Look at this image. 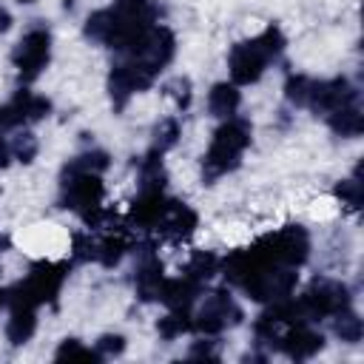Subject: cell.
<instances>
[{
  "label": "cell",
  "mask_w": 364,
  "mask_h": 364,
  "mask_svg": "<svg viewBox=\"0 0 364 364\" xmlns=\"http://www.w3.org/2000/svg\"><path fill=\"white\" fill-rule=\"evenodd\" d=\"M193 228H196V213L185 202L168 199V208H165L162 219L156 222V230L171 242H182L193 233Z\"/></svg>",
  "instance_id": "4fadbf2b"
},
{
  "label": "cell",
  "mask_w": 364,
  "mask_h": 364,
  "mask_svg": "<svg viewBox=\"0 0 364 364\" xmlns=\"http://www.w3.org/2000/svg\"><path fill=\"white\" fill-rule=\"evenodd\" d=\"M102 199H105V185H102L100 173L85 171L68 159L60 173V205L80 213L88 225H100L105 216Z\"/></svg>",
  "instance_id": "5b68a950"
},
{
  "label": "cell",
  "mask_w": 364,
  "mask_h": 364,
  "mask_svg": "<svg viewBox=\"0 0 364 364\" xmlns=\"http://www.w3.org/2000/svg\"><path fill=\"white\" fill-rule=\"evenodd\" d=\"M199 290H202V282H196V279H191V276L182 273L176 279H162L156 299L162 304H168L171 310H191V304L196 301Z\"/></svg>",
  "instance_id": "5bb4252c"
},
{
  "label": "cell",
  "mask_w": 364,
  "mask_h": 364,
  "mask_svg": "<svg viewBox=\"0 0 364 364\" xmlns=\"http://www.w3.org/2000/svg\"><path fill=\"white\" fill-rule=\"evenodd\" d=\"M154 20L156 9L151 0H114L85 20V37L122 54L156 26Z\"/></svg>",
  "instance_id": "7a4b0ae2"
},
{
  "label": "cell",
  "mask_w": 364,
  "mask_h": 364,
  "mask_svg": "<svg viewBox=\"0 0 364 364\" xmlns=\"http://www.w3.org/2000/svg\"><path fill=\"white\" fill-rule=\"evenodd\" d=\"M9 148H11V156H14V159H20L23 165H28V162L37 156V139H34V134H28V131L17 134V136H14V142H11Z\"/></svg>",
  "instance_id": "4316f807"
},
{
  "label": "cell",
  "mask_w": 364,
  "mask_h": 364,
  "mask_svg": "<svg viewBox=\"0 0 364 364\" xmlns=\"http://www.w3.org/2000/svg\"><path fill=\"white\" fill-rule=\"evenodd\" d=\"M307 91H310V77H304V74L287 77V82H284V97H287V102H293L296 108H304Z\"/></svg>",
  "instance_id": "484cf974"
},
{
  "label": "cell",
  "mask_w": 364,
  "mask_h": 364,
  "mask_svg": "<svg viewBox=\"0 0 364 364\" xmlns=\"http://www.w3.org/2000/svg\"><path fill=\"white\" fill-rule=\"evenodd\" d=\"M9 159H11V148H9V142L0 136V168H9Z\"/></svg>",
  "instance_id": "1f68e13d"
},
{
  "label": "cell",
  "mask_w": 364,
  "mask_h": 364,
  "mask_svg": "<svg viewBox=\"0 0 364 364\" xmlns=\"http://www.w3.org/2000/svg\"><path fill=\"white\" fill-rule=\"evenodd\" d=\"M122 350H125V336H119V333H105V336L97 338V353H100V358L122 355Z\"/></svg>",
  "instance_id": "f1b7e54d"
},
{
  "label": "cell",
  "mask_w": 364,
  "mask_h": 364,
  "mask_svg": "<svg viewBox=\"0 0 364 364\" xmlns=\"http://www.w3.org/2000/svg\"><path fill=\"white\" fill-rule=\"evenodd\" d=\"M213 341H202V344H193L191 347V358H216V353L210 350Z\"/></svg>",
  "instance_id": "4dcf8cb0"
},
{
  "label": "cell",
  "mask_w": 364,
  "mask_h": 364,
  "mask_svg": "<svg viewBox=\"0 0 364 364\" xmlns=\"http://www.w3.org/2000/svg\"><path fill=\"white\" fill-rule=\"evenodd\" d=\"M296 307L304 321H318L327 316H336L350 307V290L341 282L333 279H316L304 296L296 299Z\"/></svg>",
  "instance_id": "52a82bcc"
},
{
  "label": "cell",
  "mask_w": 364,
  "mask_h": 364,
  "mask_svg": "<svg viewBox=\"0 0 364 364\" xmlns=\"http://www.w3.org/2000/svg\"><path fill=\"white\" fill-rule=\"evenodd\" d=\"M68 276V264L65 262H37L31 267V273L14 284L9 290V304H31L40 307L46 301H54L63 282Z\"/></svg>",
  "instance_id": "8992f818"
},
{
  "label": "cell",
  "mask_w": 364,
  "mask_h": 364,
  "mask_svg": "<svg viewBox=\"0 0 364 364\" xmlns=\"http://www.w3.org/2000/svg\"><path fill=\"white\" fill-rule=\"evenodd\" d=\"M54 358H57V361H100V353L82 347L80 338H65V341L57 347Z\"/></svg>",
  "instance_id": "cb8c5ba5"
},
{
  "label": "cell",
  "mask_w": 364,
  "mask_h": 364,
  "mask_svg": "<svg viewBox=\"0 0 364 364\" xmlns=\"http://www.w3.org/2000/svg\"><path fill=\"white\" fill-rule=\"evenodd\" d=\"M37 330V307L31 304H11V316L6 321V338L9 344L20 347L26 344Z\"/></svg>",
  "instance_id": "2e32d148"
},
{
  "label": "cell",
  "mask_w": 364,
  "mask_h": 364,
  "mask_svg": "<svg viewBox=\"0 0 364 364\" xmlns=\"http://www.w3.org/2000/svg\"><path fill=\"white\" fill-rule=\"evenodd\" d=\"M48 60H51V34H48L46 26L28 28L11 51V63H14L23 82L37 80L43 74V68L48 65Z\"/></svg>",
  "instance_id": "ba28073f"
},
{
  "label": "cell",
  "mask_w": 364,
  "mask_h": 364,
  "mask_svg": "<svg viewBox=\"0 0 364 364\" xmlns=\"http://www.w3.org/2000/svg\"><path fill=\"white\" fill-rule=\"evenodd\" d=\"M176 139H179V122H176V119H165V122H159V128H156L154 151L165 154L168 148H173V145H176Z\"/></svg>",
  "instance_id": "83f0119b"
},
{
  "label": "cell",
  "mask_w": 364,
  "mask_h": 364,
  "mask_svg": "<svg viewBox=\"0 0 364 364\" xmlns=\"http://www.w3.org/2000/svg\"><path fill=\"white\" fill-rule=\"evenodd\" d=\"M216 267H219V259L213 253H193L191 262L185 264V276H191V279H196V282L205 284L216 273Z\"/></svg>",
  "instance_id": "603a6c76"
},
{
  "label": "cell",
  "mask_w": 364,
  "mask_h": 364,
  "mask_svg": "<svg viewBox=\"0 0 364 364\" xmlns=\"http://www.w3.org/2000/svg\"><path fill=\"white\" fill-rule=\"evenodd\" d=\"M173 51H176V37L165 26H154L136 46L122 51V60L111 65L108 74V91L114 108L122 111L134 94L151 88L159 71L173 60Z\"/></svg>",
  "instance_id": "6da1fadb"
},
{
  "label": "cell",
  "mask_w": 364,
  "mask_h": 364,
  "mask_svg": "<svg viewBox=\"0 0 364 364\" xmlns=\"http://www.w3.org/2000/svg\"><path fill=\"white\" fill-rule=\"evenodd\" d=\"M239 102H242V94H239V85H233V82H216L210 88V94H208V108L219 119L233 117Z\"/></svg>",
  "instance_id": "ac0fdd59"
},
{
  "label": "cell",
  "mask_w": 364,
  "mask_h": 364,
  "mask_svg": "<svg viewBox=\"0 0 364 364\" xmlns=\"http://www.w3.org/2000/svg\"><path fill=\"white\" fill-rule=\"evenodd\" d=\"M165 208H168V199L162 196L159 188H142V193L131 205V222L139 228H156Z\"/></svg>",
  "instance_id": "9a60e30c"
},
{
  "label": "cell",
  "mask_w": 364,
  "mask_h": 364,
  "mask_svg": "<svg viewBox=\"0 0 364 364\" xmlns=\"http://www.w3.org/2000/svg\"><path fill=\"white\" fill-rule=\"evenodd\" d=\"M282 51H284V34L279 31V26H267L262 34L230 46V51H228L230 82L233 85H253V82H259L264 68L270 63H276Z\"/></svg>",
  "instance_id": "3957f363"
},
{
  "label": "cell",
  "mask_w": 364,
  "mask_h": 364,
  "mask_svg": "<svg viewBox=\"0 0 364 364\" xmlns=\"http://www.w3.org/2000/svg\"><path fill=\"white\" fill-rule=\"evenodd\" d=\"M327 125L333 128V134H338L344 139H353V136H358L364 131V114H361V108L355 102H350V105H341V108L330 111L327 114Z\"/></svg>",
  "instance_id": "e0dca14e"
},
{
  "label": "cell",
  "mask_w": 364,
  "mask_h": 364,
  "mask_svg": "<svg viewBox=\"0 0 364 364\" xmlns=\"http://www.w3.org/2000/svg\"><path fill=\"white\" fill-rule=\"evenodd\" d=\"M239 321H242V310L233 301V296L228 290H213L205 296V301L193 318V330H199L205 336H216Z\"/></svg>",
  "instance_id": "30bf717a"
},
{
  "label": "cell",
  "mask_w": 364,
  "mask_h": 364,
  "mask_svg": "<svg viewBox=\"0 0 364 364\" xmlns=\"http://www.w3.org/2000/svg\"><path fill=\"white\" fill-rule=\"evenodd\" d=\"M17 3H34V0H17Z\"/></svg>",
  "instance_id": "e575fe53"
},
{
  "label": "cell",
  "mask_w": 364,
  "mask_h": 364,
  "mask_svg": "<svg viewBox=\"0 0 364 364\" xmlns=\"http://www.w3.org/2000/svg\"><path fill=\"white\" fill-rule=\"evenodd\" d=\"M162 279H165V276H162V262H159L154 253H148V256L139 262V267H136V293H139L145 301L156 299Z\"/></svg>",
  "instance_id": "d6986e66"
},
{
  "label": "cell",
  "mask_w": 364,
  "mask_h": 364,
  "mask_svg": "<svg viewBox=\"0 0 364 364\" xmlns=\"http://www.w3.org/2000/svg\"><path fill=\"white\" fill-rule=\"evenodd\" d=\"M333 193H336V199H341V205H347L350 210H358L361 208V182H358V173H353L350 179H341Z\"/></svg>",
  "instance_id": "d4e9b609"
},
{
  "label": "cell",
  "mask_w": 364,
  "mask_h": 364,
  "mask_svg": "<svg viewBox=\"0 0 364 364\" xmlns=\"http://www.w3.org/2000/svg\"><path fill=\"white\" fill-rule=\"evenodd\" d=\"M262 250L270 256L273 264L279 267H301L310 256V236L301 225H287L276 233H267L259 239Z\"/></svg>",
  "instance_id": "9c48e42d"
},
{
  "label": "cell",
  "mask_w": 364,
  "mask_h": 364,
  "mask_svg": "<svg viewBox=\"0 0 364 364\" xmlns=\"http://www.w3.org/2000/svg\"><path fill=\"white\" fill-rule=\"evenodd\" d=\"M168 94L176 100V108H188L191 105V82H188V77H176L168 85Z\"/></svg>",
  "instance_id": "f546056e"
},
{
  "label": "cell",
  "mask_w": 364,
  "mask_h": 364,
  "mask_svg": "<svg viewBox=\"0 0 364 364\" xmlns=\"http://www.w3.org/2000/svg\"><path fill=\"white\" fill-rule=\"evenodd\" d=\"M125 250H128V242L117 233H108V236H102L100 242H94V259L100 262V264H105V267H114L122 256H125Z\"/></svg>",
  "instance_id": "ffe728a7"
},
{
  "label": "cell",
  "mask_w": 364,
  "mask_h": 364,
  "mask_svg": "<svg viewBox=\"0 0 364 364\" xmlns=\"http://www.w3.org/2000/svg\"><path fill=\"white\" fill-rule=\"evenodd\" d=\"M250 145V122L242 117H228L210 136V145L202 156V182H216L219 176L239 168L242 154Z\"/></svg>",
  "instance_id": "277c9868"
},
{
  "label": "cell",
  "mask_w": 364,
  "mask_h": 364,
  "mask_svg": "<svg viewBox=\"0 0 364 364\" xmlns=\"http://www.w3.org/2000/svg\"><path fill=\"white\" fill-rule=\"evenodd\" d=\"M273 347L282 350V353H284L287 358H293V361H307V358H313L316 353H321L324 336L316 333V330H310L307 321H301V324H287V330H279Z\"/></svg>",
  "instance_id": "7c38bea8"
},
{
  "label": "cell",
  "mask_w": 364,
  "mask_h": 364,
  "mask_svg": "<svg viewBox=\"0 0 364 364\" xmlns=\"http://www.w3.org/2000/svg\"><path fill=\"white\" fill-rule=\"evenodd\" d=\"M358 100V91L350 85L347 77H333V80H310V91H307V102L304 108L316 111V114H330L341 105H350Z\"/></svg>",
  "instance_id": "8fae6325"
},
{
  "label": "cell",
  "mask_w": 364,
  "mask_h": 364,
  "mask_svg": "<svg viewBox=\"0 0 364 364\" xmlns=\"http://www.w3.org/2000/svg\"><path fill=\"white\" fill-rule=\"evenodd\" d=\"M9 304V290H0V307H6Z\"/></svg>",
  "instance_id": "836d02e7"
},
{
  "label": "cell",
  "mask_w": 364,
  "mask_h": 364,
  "mask_svg": "<svg viewBox=\"0 0 364 364\" xmlns=\"http://www.w3.org/2000/svg\"><path fill=\"white\" fill-rule=\"evenodd\" d=\"M333 318H336L333 330H336V336H338L341 341H347V344L361 341V336H364V324H361V318H358L350 307H347V310H341V313H336Z\"/></svg>",
  "instance_id": "7402d4cb"
},
{
  "label": "cell",
  "mask_w": 364,
  "mask_h": 364,
  "mask_svg": "<svg viewBox=\"0 0 364 364\" xmlns=\"http://www.w3.org/2000/svg\"><path fill=\"white\" fill-rule=\"evenodd\" d=\"M9 28H11V14H9V11L0 6V34H6Z\"/></svg>",
  "instance_id": "d6a6232c"
},
{
  "label": "cell",
  "mask_w": 364,
  "mask_h": 364,
  "mask_svg": "<svg viewBox=\"0 0 364 364\" xmlns=\"http://www.w3.org/2000/svg\"><path fill=\"white\" fill-rule=\"evenodd\" d=\"M156 330H159V336H162L165 341H173V338H179L182 333H191V330H193V318L188 316V310H171L165 318H159Z\"/></svg>",
  "instance_id": "44dd1931"
}]
</instances>
